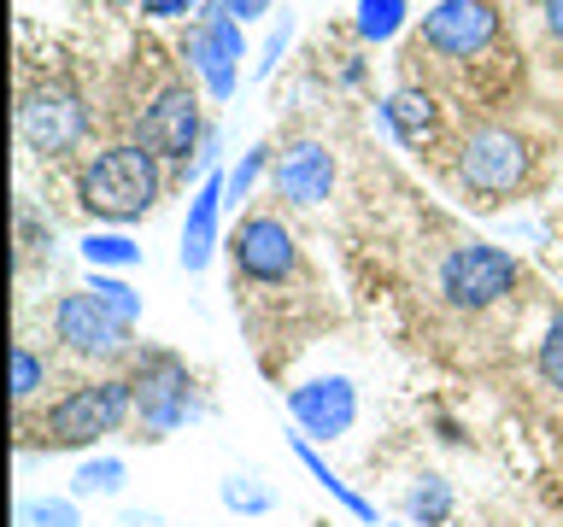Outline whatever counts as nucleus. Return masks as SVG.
<instances>
[{
    "label": "nucleus",
    "instance_id": "1",
    "mask_svg": "<svg viewBox=\"0 0 563 527\" xmlns=\"http://www.w3.org/2000/svg\"><path fill=\"white\" fill-rule=\"evenodd\" d=\"M123 422H135V386L130 375H95L70 386L65 399H53L42 416L30 422L24 451H95L100 439L123 434Z\"/></svg>",
    "mask_w": 563,
    "mask_h": 527
},
{
    "label": "nucleus",
    "instance_id": "2",
    "mask_svg": "<svg viewBox=\"0 0 563 527\" xmlns=\"http://www.w3.org/2000/svg\"><path fill=\"white\" fill-rule=\"evenodd\" d=\"M165 158H153L141 141H118V147H100L77 176V205L106 228L141 223L165 193Z\"/></svg>",
    "mask_w": 563,
    "mask_h": 527
},
{
    "label": "nucleus",
    "instance_id": "3",
    "mask_svg": "<svg viewBox=\"0 0 563 527\" xmlns=\"http://www.w3.org/2000/svg\"><path fill=\"white\" fill-rule=\"evenodd\" d=\"M130 386H135V434L141 439H170L200 416L194 375L176 351H141L130 363Z\"/></svg>",
    "mask_w": 563,
    "mask_h": 527
},
{
    "label": "nucleus",
    "instance_id": "4",
    "mask_svg": "<svg viewBox=\"0 0 563 527\" xmlns=\"http://www.w3.org/2000/svg\"><path fill=\"white\" fill-rule=\"evenodd\" d=\"M517 276H522V264L517 253H505V246H493V240H464V246H452L446 258H440V299H446L452 311H493L499 299L517 293Z\"/></svg>",
    "mask_w": 563,
    "mask_h": 527
},
{
    "label": "nucleus",
    "instance_id": "5",
    "mask_svg": "<svg viewBox=\"0 0 563 527\" xmlns=\"http://www.w3.org/2000/svg\"><path fill=\"white\" fill-rule=\"evenodd\" d=\"M18 135H24L30 153L42 158H59V153H77L88 141V105L70 82H30L18 94Z\"/></svg>",
    "mask_w": 563,
    "mask_h": 527
},
{
    "label": "nucleus",
    "instance_id": "6",
    "mask_svg": "<svg viewBox=\"0 0 563 527\" xmlns=\"http://www.w3.org/2000/svg\"><path fill=\"white\" fill-rule=\"evenodd\" d=\"M528 165H534L528 141L517 130H505V123H482V130H470L464 147H457V182H464L475 200H505V193H517L528 182Z\"/></svg>",
    "mask_w": 563,
    "mask_h": 527
},
{
    "label": "nucleus",
    "instance_id": "7",
    "mask_svg": "<svg viewBox=\"0 0 563 527\" xmlns=\"http://www.w3.org/2000/svg\"><path fill=\"white\" fill-rule=\"evenodd\" d=\"M183 59H188V70L200 77V88H206L211 100H235L241 59H246V30H241V18H229L218 0H211V7L200 12V24L188 30Z\"/></svg>",
    "mask_w": 563,
    "mask_h": 527
},
{
    "label": "nucleus",
    "instance_id": "8",
    "mask_svg": "<svg viewBox=\"0 0 563 527\" xmlns=\"http://www.w3.org/2000/svg\"><path fill=\"white\" fill-rule=\"evenodd\" d=\"M229 258L253 288H282L299 276V240L276 211H246L235 223V240H229Z\"/></svg>",
    "mask_w": 563,
    "mask_h": 527
},
{
    "label": "nucleus",
    "instance_id": "9",
    "mask_svg": "<svg viewBox=\"0 0 563 527\" xmlns=\"http://www.w3.org/2000/svg\"><path fill=\"white\" fill-rule=\"evenodd\" d=\"M53 340L82 363H118L123 351H130V328H123L118 316H106L95 305V293L82 288V293L53 299Z\"/></svg>",
    "mask_w": 563,
    "mask_h": 527
},
{
    "label": "nucleus",
    "instance_id": "10",
    "mask_svg": "<svg viewBox=\"0 0 563 527\" xmlns=\"http://www.w3.org/2000/svg\"><path fill=\"white\" fill-rule=\"evenodd\" d=\"M135 141L153 158H170V165H188L206 147V117H200V94L194 88H158L153 105L141 112Z\"/></svg>",
    "mask_w": 563,
    "mask_h": 527
},
{
    "label": "nucleus",
    "instance_id": "11",
    "mask_svg": "<svg viewBox=\"0 0 563 527\" xmlns=\"http://www.w3.org/2000/svg\"><path fill=\"white\" fill-rule=\"evenodd\" d=\"M417 42L440 59H475L499 42V7L493 0H440V7L422 12Z\"/></svg>",
    "mask_w": 563,
    "mask_h": 527
},
{
    "label": "nucleus",
    "instance_id": "12",
    "mask_svg": "<svg viewBox=\"0 0 563 527\" xmlns=\"http://www.w3.org/2000/svg\"><path fill=\"white\" fill-rule=\"evenodd\" d=\"M288 416L311 446H334V439H346L358 428V386L346 375H317L288 393Z\"/></svg>",
    "mask_w": 563,
    "mask_h": 527
},
{
    "label": "nucleus",
    "instance_id": "13",
    "mask_svg": "<svg viewBox=\"0 0 563 527\" xmlns=\"http://www.w3.org/2000/svg\"><path fill=\"white\" fill-rule=\"evenodd\" d=\"M223 211H229V193H223V165L200 176V188L188 193V217H183V246H176V258H183L188 276H206L211 258H218L223 246Z\"/></svg>",
    "mask_w": 563,
    "mask_h": 527
},
{
    "label": "nucleus",
    "instance_id": "14",
    "mask_svg": "<svg viewBox=\"0 0 563 527\" xmlns=\"http://www.w3.org/2000/svg\"><path fill=\"white\" fill-rule=\"evenodd\" d=\"M271 182H276V200H288L299 211H317L334 193V153L323 141H294V147L276 153Z\"/></svg>",
    "mask_w": 563,
    "mask_h": 527
},
{
    "label": "nucleus",
    "instance_id": "15",
    "mask_svg": "<svg viewBox=\"0 0 563 527\" xmlns=\"http://www.w3.org/2000/svg\"><path fill=\"white\" fill-rule=\"evenodd\" d=\"M382 123L399 147H422V141H434V130H440V105L422 94V88H394V94L382 100Z\"/></svg>",
    "mask_w": 563,
    "mask_h": 527
},
{
    "label": "nucleus",
    "instance_id": "16",
    "mask_svg": "<svg viewBox=\"0 0 563 527\" xmlns=\"http://www.w3.org/2000/svg\"><path fill=\"white\" fill-rule=\"evenodd\" d=\"M288 446H294V457H299V463H306V474H311V481H317V486H323V492H329V498H334V504H341V509H346V516H352V522H364V527H382V516H376V504H369V498H364V492H358V486H352V481H341V474H334V469H329V457H323V451H317V446H311V439H306V434H294V439H288Z\"/></svg>",
    "mask_w": 563,
    "mask_h": 527
},
{
    "label": "nucleus",
    "instance_id": "17",
    "mask_svg": "<svg viewBox=\"0 0 563 527\" xmlns=\"http://www.w3.org/2000/svg\"><path fill=\"white\" fill-rule=\"evenodd\" d=\"M399 504H405V522H417V527H440L457 509V492L446 474H417V481H405L399 492Z\"/></svg>",
    "mask_w": 563,
    "mask_h": 527
},
{
    "label": "nucleus",
    "instance_id": "18",
    "mask_svg": "<svg viewBox=\"0 0 563 527\" xmlns=\"http://www.w3.org/2000/svg\"><path fill=\"white\" fill-rule=\"evenodd\" d=\"M77 253H82L88 270H100V276H123V270L141 264V246L123 235V228H88V235L77 240Z\"/></svg>",
    "mask_w": 563,
    "mask_h": 527
},
{
    "label": "nucleus",
    "instance_id": "19",
    "mask_svg": "<svg viewBox=\"0 0 563 527\" xmlns=\"http://www.w3.org/2000/svg\"><path fill=\"white\" fill-rule=\"evenodd\" d=\"M123 481H130V463L123 457H112V451H95V457H82L77 463V474H70V498H118L123 492Z\"/></svg>",
    "mask_w": 563,
    "mask_h": 527
},
{
    "label": "nucleus",
    "instance_id": "20",
    "mask_svg": "<svg viewBox=\"0 0 563 527\" xmlns=\"http://www.w3.org/2000/svg\"><path fill=\"white\" fill-rule=\"evenodd\" d=\"M405 18H411V0H358V12H352V24H358L364 42H394L405 30Z\"/></svg>",
    "mask_w": 563,
    "mask_h": 527
},
{
    "label": "nucleus",
    "instance_id": "21",
    "mask_svg": "<svg viewBox=\"0 0 563 527\" xmlns=\"http://www.w3.org/2000/svg\"><path fill=\"white\" fill-rule=\"evenodd\" d=\"M218 498H223V509H235V516H271L276 509V492H271V481H258V474H223Z\"/></svg>",
    "mask_w": 563,
    "mask_h": 527
},
{
    "label": "nucleus",
    "instance_id": "22",
    "mask_svg": "<svg viewBox=\"0 0 563 527\" xmlns=\"http://www.w3.org/2000/svg\"><path fill=\"white\" fill-rule=\"evenodd\" d=\"M12 527H82V504L70 492H47V498H24Z\"/></svg>",
    "mask_w": 563,
    "mask_h": 527
},
{
    "label": "nucleus",
    "instance_id": "23",
    "mask_svg": "<svg viewBox=\"0 0 563 527\" xmlns=\"http://www.w3.org/2000/svg\"><path fill=\"white\" fill-rule=\"evenodd\" d=\"M88 293H95V305H100L106 316H118L123 328H135V323H141V293H135L123 276H100V270H88Z\"/></svg>",
    "mask_w": 563,
    "mask_h": 527
},
{
    "label": "nucleus",
    "instance_id": "24",
    "mask_svg": "<svg viewBox=\"0 0 563 527\" xmlns=\"http://www.w3.org/2000/svg\"><path fill=\"white\" fill-rule=\"evenodd\" d=\"M264 170H271V147L258 141V147H246V153L235 158V165L223 170V193H229V205H246V200H253V188H258V176H264Z\"/></svg>",
    "mask_w": 563,
    "mask_h": 527
},
{
    "label": "nucleus",
    "instance_id": "25",
    "mask_svg": "<svg viewBox=\"0 0 563 527\" xmlns=\"http://www.w3.org/2000/svg\"><path fill=\"white\" fill-rule=\"evenodd\" d=\"M42 386H47V358L30 340H18L12 346V399L30 404V399H42Z\"/></svg>",
    "mask_w": 563,
    "mask_h": 527
},
{
    "label": "nucleus",
    "instance_id": "26",
    "mask_svg": "<svg viewBox=\"0 0 563 527\" xmlns=\"http://www.w3.org/2000/svg\"><path fill=\"white\" fill-rule=\"evenodd\" d=\"M534 369H540V381H545V386H558V393H563V311H558L552 323H545V334H540Z\"/></svg>",
    "mask_w": 563,
    "mask_h": 527
},
{
    "label": "nucleus",
    "instance_id": "27",
    "mask_svg": "<svg viewBox=\"0 0 563 527\" xmlns=\"http://www.w3.org/2000/svg\"><path fill=\"white\" fill-rule=\"evenodd\" d=\"M288 42H294V12H276L271 30H264L258 59H253V77H276V65H282V53H288Z\"/></svg>",
    "mask_w": 563,
    "mask_h": 527
},
{
    "label": "nucleus",
    "instance_id": "28",
    "mask_svg": "<svg viewBox=\"0 0 563 527\" xmlns=\"http://www.w3.org/2000/svg\"><path fill=\"white\" fill-rule=\"evenodd\" d=\"M211 0H141L147 18H188V12H206Z\"/></svg>",
    "mask_w": 563,
    "mask_h": 527
},
{
    "label": "nucleus",
    "instance_id": "29",
    "mask_svg": "<svg viewBox=\"0 0 563 527\" xmlns=\"http://www.w3.org/2000/svg\"><path fill=\"white\" fill-rule=\"evenodd\" d=\"M218 7H223L229 18H241V24H253V18H276V12H271L276 0H218Z\"/></svg>",
    "mask_w": 563,
    "mask_h": 527
},
{
    "label": "nucleus",
    "instance_id": "30",
    "mask_svg": "<svg viewBox=\"0 0 563 527\" xmlns=\"http://www.w3.org/2000/svg\"><path fill=\"white\" fill-rule=\"evenodd\" d=\"M540 12H545V30L563 42V0H540Z\"/></svg>",
    "mask_w": 563,
    "mask_h": 527
},
{
    "label": "nucleus",
    "instance_id": "31",
    "mask_svg": "<svg viewBox=\"0 0 563 527\" xmlns=\"http://www.w3.org/2000/svg\"><path fill=\"white\" fill-rule=\"evenodd\" d=\"M123 527H158V516H153V509H130V516H123Z\"/></svg>",
    "mask_w": 563,
    "mask_h": 527
},
{
    "label": "nucleus",
    "instance_id": "32",
    "mask_svg": "<svg viewBox=\"0 0 563 527\" xmlns=\"http://www.w3.org/2000/svg\"><path fill=\"white\" fill-rule=\"evenodd\" d=\"M394 527H417V522H394Z\"/></svg>",
    "mask_w": 563,
    "mask_h": 527
}]
</instances>
